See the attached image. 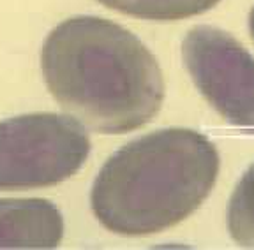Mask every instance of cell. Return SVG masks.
Wrapping results in <instances>:
<instances>
[{"instance_id":"6da1fadb","label":"cell","mask_w":254,"mask_h":250,"mask_svg":"<svg viewBox=\"0 0 254 250\" xmlns=\"http://www.w3.org/2000/svg\"><path fill=\"white\" fill-rule=\"evenodd\" d=\"M44 83L64 111L101 134L147 125L164 100L163 71L127 28L99 16L59 23L41 50Z\"/></svg>"},{"instance_id":"7a4b0ae2","label":"cell","mask_w":254,"mask_h":250,"mask_svg":"<svg viewBox=\"0 0 254 250\" xmlns=\"http://www.w3.org/2000/svg\"><path fill=\"white\" fill-rule=\"evenodd\" d=\"M219 167L217 148L203 132L184 127L148 132L104 162L90 191L92 211L115 234L161 233L201 206Z\"/></svg>"},{"instance_id":"3957f363","label":"cell","mask_w":254,"mask_h":250,"mask_svg":"<svg viewBox=\"0 0 254 250\" xmlns=\"http://www.w3.org/2000/svg\"><path fill=\"white\" fill-rule=\"evenodd\" d=\"M90 138L72 116L30 113L0 122V191H28L74 176L90 155Z\"/></svg>"},{"instance_id":"277c9868","label":"cell","mask_w":254,"mask_h":250,"mask_svg":"<svg viewBox=\"0 0 254 250\" xmlns=\"http://www.w3.org/2000/svg\"><path fill=\"white\" fill-rule=\"evenodd\" d=\"M182 58L215 111L233 127L254 134V56L231 34L198 25L184 37Z\"/></svg>"},{"instance_id":"5b68a950","label":"cell","mask_w":254,"mask_h":250,"mask_svg":"<svg viewBox=\"0 0 254 250\" xmlns=\"http://www.w3.org/2000/svg\"><path fill=\"white\" fill-rule=\"evenodd\" d=\"M64 217L48 199H0V249H55Z\"/></svg>"},{"instance_id":"8992f818","label":"cell","mask_w":254,"mask_h":250,"mask_svg":"<svg viewBox=\"0 0 254 250\" xmlns=\"http://www.w3.org/2000/svg\"><path fill=\"white\" fill-rule=\"evenodd\" d=\"M108 9L150 21H177L199 16L221 0H97Z\"/></svg>"},{"instance_id":"52a82bcc","label":"cell","mask_w":254,"mask_h":250,"mask_svg":"<svg viewBox=\"0 0 254 250\" xmlns=\"http://www.w3.org/2000/svg\"><path fill=\"white\" fill-rule=\"evenodd\" d=\"M228 231L238 245L254 247V162L244 171L230 198Z\"/></svg>"},{"instance_id":"ba28073f","label":"cell","mask_w":254,"mask_h":250,"mask_svg":"<svg viewBox=\"0 0 254 250\" xmlns=\"http://www.w3.org/2000/svg\"><path fill=\"white\" fill-rule=\"evenodd\" d=\"M249 32H251V37H253V41H254V5L249 12Z\"/></svg>"}]
</instances>
